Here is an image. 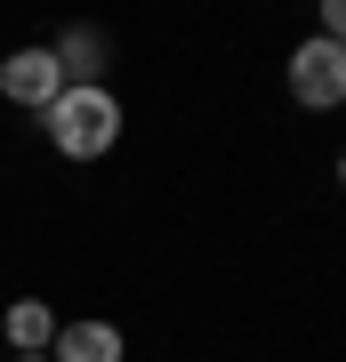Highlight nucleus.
<instances>
[{
    "label": "nucleus",
    "mask_w": 346,
    "mask_h": 362,
    "mask_svg": "<svg viewBox=\"0 0 346 362\" xmlns=\"http://www.w3.org/2000/svg\"><path fill=\"white\" fill-rule=\"evenodd\" d=\"M57 322H64V314L49 306V298H16V306L0 314V338H8L16 354H49V338H57Z\"/></svg>",
    "instance_id": "nucleus-6"
},
{
    "label": "nucleus",
    "mask_w": 346,
    "mask_h": 362,
    "mask_svg": "<svg viewBox=\"0 0 346 362\" xmlns=\"http://www.w3.org/2000/svg\"><path fill=\"white\" fill-rule=\"evenodd\" d=\"M40 129H49V145H57L64 161H105V153L121 145L129 113H121L113 89H64L49 113H40Z\"/></svg>",
    "instance_id": "nucleus-1"
},
{
    "label": "nucleus",
    "mask_w": 346,
    "mask_h": 362,
    "mask_svg": "<svg viewBox=\"0 0 346 362\" xmlns=\"http://www.w3.org/2000/svg\"><path fill=\"white\" fill-rule=\"evenodd\" d=\"M330 177H338V194H346V145H338V161H330Z\"/></svg>",
    "instance_id": "nucleus-8"
},
{
    "label": "nucleus",
    "mask_w": 346,
    "mask_h": 362,
    "mask_svg": "<svg viewBox=\"0 0 346 362\" xmlns=\"http://www.w3.org/2000/svg\"><path fill=\"white\" fill-rule=\"evenodd\" d=\"M49 57H57L64 89H105V65H113V40H105L97 25H64V33L49 40Z\"/></svg>",
    "instance_id": "nucleus-4"
},
{
    "label": "nucleus",
    "mask_w": 346,
    "mask_h": 362,
    "mask_svg": "<svg viewBox=\"0 0 346 362\" xmlns=\"http://www.w3.org/2000/svg\"><path fill=\"white\" fill-rule=\"evenodd\" d=\"M0 97L25 105V113H49V105L64 97L57 57H49V49H8V57H0Z\"/></svg>",
    "instance_id": "nucleus-3"
},
{
    "label": "nucleus",
    "mask_w": 346,
    "mask_h": 362,
    "mask_svg": "<svg viewBox=\"0 0 346 362\" xmlns=\"http://www.w3.org/2000/svg\"><path fill=\"white\" fill-rule=\"evenodd\" d=\"M49 362H129V338H121V322H97V314H81V322H57Z\"/></svg>",
    "instance_id": "nucleus-5"
},
{
    "label": "nucleus",
    "mask_w": 346,
    "mask_h": 362,
    "mask_svg": "<svg viewBox=\"0 0 346 362\" xmlns=\"http://www.w3.org/2000/svg\"><path fill=\"white\" fill-rule=\"evenodd\" d=\"M322 40H338V49H346V0H330V8H322Z\"/></svg>",
    "instance_id": "nucleus-7"
},
{
    "label": "nucleus",
    "mask_w": 346,
    "mask_h": 362,
    "mask_svg": "<svg viewBox=\"0 0 346 362\" xmlns=\"http://www.w3.org/2000/svg\"><path fill=\"white\" fill-rule=\"evenodd\" d=\"M8 362H49V354H8Z\"/></svg>",
    "instance_id": "nucleus-9"
},
{
    "label": "nucleus",
    "mask_w": 346,
    "mask_h": 362,
    "mask_svg": "<svg viewBox=\"0 0 346 362\" xmlns=\"http://www.w3.org/2000/svg\"><path fill=\"white\" fill-rule=\"evenodd\" d=\"M282 81H290V105H298V113H338V105H346V49L322 40V33H306L290 49Z\"/></svg>",
    "instance_id": "nucleus-2"
}]
</instances>
